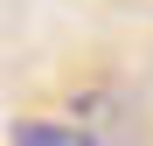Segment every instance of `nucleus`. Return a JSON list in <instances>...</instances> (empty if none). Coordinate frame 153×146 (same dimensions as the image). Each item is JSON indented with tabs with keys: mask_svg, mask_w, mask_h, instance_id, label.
Masks as SVG:
<instances>
[{
	"mask_svg": "<svg viewBox=\"0 0 153 146\" xmlns=\"http://www.w3.org/2000/svg\"><path fill=\"white\" fill-rule=\"evenodd\" d=\"M14 146H91L70 118H21L14 125Z\"/></svg>",
	"mask_w": 153,
	"mask_h": 146,
	"instance_id": "1",
	"label": "nucleus"
}]
</instances>
